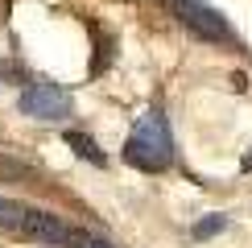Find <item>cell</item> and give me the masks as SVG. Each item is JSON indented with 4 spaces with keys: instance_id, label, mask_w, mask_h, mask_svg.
<instances>
[{
    "instance_id": "obj_5",
    "label": "cell",
    "mask_w": 252,
    "mask_h": 248,
    "mask_svg": "<svg viewBox=\"0 0 252 248\" xmlns=\"http://www.w3.org/2000/svg\"><path fill=\"white\" fill-rule=\"evenodd\" d=\"M66 145H70V149L79 153L83 161H91V165H103V161H108V157H103V153H99V145L91 141L87 132H75V128H70V132H66Z\"/></svg>"
},
{
    "instance_id": "obj_6",
    "label": "cell",
    "mask_w": 252,
    "mask_h": 248,
    "mask_svg": "<svg viewBox=\"0 0 252 248\" xmlns=\"http://www.w3.org/2000/svg\"><path fill=\"white\" fill-rule=\"evenodd\" d=\"M25 215H29V207H21L13 199H0V223H4V227H21Z\"/></svg>"
},
{
    "instance_id": "obj_1",
    "label": "cell",
    "mask_w": 252,
    "mask_h": 248,
    "mask_svg": "<svg viewBox=\"0 0 252 248\" xmlns=\"http://www.w3.org/2000/svg\"><path fill=\"white\" fill-rule=\"evenodd\" d=\"M124 161L145 174H157L174 161V137H170V120H165L161 108H149L132 124L128 141H124Z\"/></svg>"
},
{
    "instance_id": "obj_4",
    "label": "cell",
    "mask_w": 252,
    "mask_h": 248,
    "mask_svg": "<svg viewBox=\"0 0 252 248\" xmlns=\"http://www.w3.org/2000/svg\"><path fill=\"white\" fill-rule=\"evenodd\" d=\"M21 236H29V240H41V244H70V227L58 219V215H50V211H33L29 207V215H25V223L17 227Z\"/></svg>"
},
{
    "instance_id": "obj_9",
    "label": "cell",
    "mask_w": 252,
    "mask_h": 248,
    "mask_svg": "<svg viewBox=\"0 0 252 248\" xmlns=\"http://www.w3.org/2000/svg\"><path fill=\"white\" fill-rule=\"evenodd\" d=\"M240 170H244V174H252V149L244 153V157H240Z\"/></svg>"
},
{
    "instance_id": "obj_2",
    "label": "cell",
    "mask_w": 252,
    "mask_h": 248,
    "mask_svg": "<svg viewBox=\"0 0 252 248\" xmlns=\"http://www.w3.org/2000/svg\"><path fill=\"white\" fill-rule=\"evenodd\" d=\"M170 4V13L182 21L190 33H198L203 41H232V29H227V21L215 13V8H207L203 0H165Z\"/></svg>"
},
{
    "instance_id": "obj_3",
    "label": "cell",
    "mask_w": 252,
    "mask_h": 248,
    "mask_svg": "<svg viewBox=\"0 0 252 248\" xmlns=\"http://www.w3.org/2000/svg\"><path fill=\"white\" fill-rule=\"evenodd\" d=\"M17 108L25 112V116H37V120H62L70 112V95L58 83H33V87L21 91Z\"/></svg>"
},
{
    "instance_id": "obj_7",
    "label": "cell",
    "mask_w": 252,
    "mask_h": 248,
    "mask_svg": "<svg viewBox=\"0 0 252 248\" xmlns=\"http://www.w3.org/2000/svg\"><path fill=\"white\" fill-rule=\"evenodd\" d=\"M70 244L75 248H112L103 236H95V232H83V227H70Z\"/></svg>"
},
{
    "instance_id": "obj_8",
    "label": "cell",
    "mask_w": 252,
    "mask_h": 248,
    "mask_svg": "<svg viewBox=\"0 0 252 248\" xmlns=\"http://www.w3.org/2000/svg\"><path fill=\"white\" fill-rule=\"evenodd\" d=\"M227 227V215H211V219H203V223H194V240H207V236H215V232H223Z\"/></svg>"
}]
</instances>
